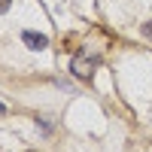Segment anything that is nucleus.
Returning <instances> with one entry per match:
<instances>
[{
  "label": "nucleus",
  "mask_w": 152,
  "mask_h": 152,
  "mask_svg": "<svg viewBox=\"0 0 152 152\" xmlns=\"http://www.w3.org/2000/svg\"><path fill=\"white\" fill-rule=\"evenodd\" d=\"M94 67H97V58L88 55V52H79V55L73 58V64H70V70H73L76 76H82V79H88V76L94 73Z\"/></svg>",
  "instance_id": "obj_1"
},
{
  "label": "nucleus",
  "mask_w": 152,
  "mask_h": 152,
  "mask_svg": "<svg viewBox=\"0 0 152 152\" xmlns=\"http://www.w3.org/2000/svg\"><path fill=\"white\" fill-rule=\"evenodd\" d=\"M21 40L28 43V49H34V52H43V49L49 46V37H43V34H34V31H24V34H21Z\"/></svg>",
  "instance_id": "obj_2"
},
{
  "label": "nucleus",
  "mask_w": 152,
  "mask_h": 152,
  "mask_svg": "<svg viewBox=\"0 0 152 152\" xmlns=\"http://www.w3.org/2000/svg\"><path fill=\"white\" fill-rule=\"evenodd\" d=\"M9 9V0H0V12H6Z\"/></svg>",
  "instance_id": "obj_3"
},
{
  "label": "nucleus",
  "mask_w": 152,
  "mask_h": 152,
  "mask_svg": "<svg viewBox=\"0 0 152 152\" xmlns=\"http://www.w3.org/2000/svg\"><path fill=\"white\" fill-rule=\"evenodd\" d=\"M146 34H149V37H152V24H146Z\"/></svg>",
  "instance_id": "obj_4"
},
{
  "label": "nucleus",
  "mask_w": 152,
  "mask_h": 152,
  "mask_svg": "<svg viewBox=\"0 0 152 152\" xmlns=\"http://www.w3.org/2000/svg\"><path fill=\"white\" fill-rule=\"evenodd\" d=\"M3 113H6V107H3V104H0V116H3Z\"/></svg>",
  "instance_id": "obj_5"
}]
</instances>
